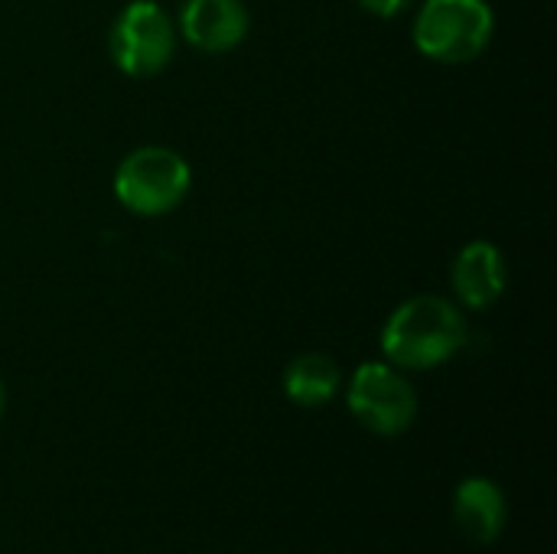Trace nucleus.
Here are the masks:
<instances>
[{
    "label": "nucleus",
    "instance_id": "obj_1",
    "mask_svg": "<svg viewBox=\"0 0 557 554\" xmlns=\"http://www.w3.org/2000/svg\"><path fill=\"white\" fill-rule=\"evenodd\" d=\"M467 317L437 294H418L392 310L382 327V353L395 369L428 372L467 346Z\"/></svg>",
    "mask_w": 557,
    "mask_h": 554
},
{
    "label": "nucleus",
    "instance_id": "obj_2",
    "mask_svg": "<svg viewBox=\"0 0 557 554\" xmlns=\"http://www.w3.org/2000/svg\"><path fill=\"white\" fill-rule=\"evenodd\" d=\"M496 33V16L486 0H424L414 16V46L441 65H467L480 59Z\"/></svg>",
    "mask_w": 557,
    "mask_h": 554
},
{
    "label": "nucleus",
    "instance_id": "obj_3",
    "mask_svg": "<svg viewBox=\"0 0 557 554\" xmlns=\"http://www.w3.org/2000/svg\"><path fill=\"white\" fill-rule=\"evenodd\" d=\"M193 186L189 163L170 147H137L114 170V196L117 202L144 219H157L173 212Z\"/></svg>",
    "mask_w": 557,
    "mask_h": 554
},
{
    "label": "nucleus",
    "instance_id": "obj_4",
    "mask_svg": "<svg viewBox=\"0 0 557 554\" xmlns=\"http://www.w3.org/2000/svg\"><path fill=\"white\" fill-rule=\"evenodd\" d=\"M108 52L127 78H153L173 62L176 26L160 3L131 0L108 29Z\"/></svg>",
    "mask_w": 557,
    "mask_h": 554
},
{
    "label": "nucleus",
    "instance_id": "obj_5",
    "mask_svg": "<svg viewBox=\"0 0 557 554\" xmlns=\"http://www.w3.org/2000/svg\"><path fill=\"white\" fill-rule=\"evenodd\" d=\"M349 411L372 434L398 438L418 418V392L392 362H362L349 382Z\"/></svg>",
    "mask_w": 557,
    "mask_h": 554
},
{
    "label": "nucleus",
    "instance_id": "obj_6",
    "mask_svg": "<svg viewBox=\"0 0 557 554\" xmlns=\"http://www.w3.org/2000/svg\"><path fill=\"white\" fill-rule=\"evenodd\" d=\"M251 13L245 0H186L180 10V33L199 52H232L245 42Z\"/></svg>",
    "mask_w": 557,
    "mask_h": 554
},
{
    "label": "nucleus",
    "instance_id": "obj_7",
    "mask_svg": "<svg viewBox=\"0 0 557 554\" xmlns=\"http://www.w3.org/2000/svg\"><path fill=\"white\" fill-rule=\"evenodd\" d=\"M450 284H454V297L467 310H490L506 294V284H509L503 251L486 238L463 245L460 255L454 258Z\"/></svg>",
    "mask_w": 557,
    "mask_h": 554
},
{
    "label": "nucleus",
    "instance_id": "obj_8",
    "mask_svg": "<svg viewBox=\"0 0 557 554\" xmlns=\"http://www.w3.org/2000/svg\"><path fill=\"white\" fill-rule=\"evenodd\" d=\"M454 522L476 545L496 542L499 532L506 529V496H503V490L486 477L463 480L457 487V496H454Z\"/></svg>",
    "mask_w": 557,
    "mask_h": 554
},
{
    "label": "nucleus",
    "instance_id": "obj_9",
    "mask_svg": "<svg viewBox=\"0 0 557 554\" xmlns=\"http://www.w3.org/2000/svg\"><path fill=\"white\" fill-rule=\"evenodd\" d=\"M343 385L339 366L323 353H304L284 369V395L300 408H320L336 398Z\"/></svg>",
    "mask_w": 557,
    "mask_h": 554
},
{
    "label": "nucleus",
    "instance_id": "obj_10",
    "mask_svg": "<svg viewBox=\"0 0 557 554\" xmlns=\"http://www.w3.org/2000/svg\"><path fill=\"white\" fill-rule=\"evenodd\" d=\"M356 3H359L366 13L379 16V20H392V16H398V13H405L411 0H356Z\"/></svg>",
    "mask_w": 557,
    "mask_h": 554
},
{
    "label": "nucleus",
    "instance_id": "obj_11",
    "mask_svg": "<svg viewBox=\"0 0 557 554\" xmlns=\"http://www.w3.org/2000/svg\"><path fill=\"white\" fill-rule=\"evenodd\" d=\"M3 408H7V385H3V379H0V418H3Z\"/></svg>",
    "mask_w": 557,
    "mask_h": 554
}]
</instances>
